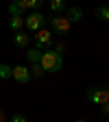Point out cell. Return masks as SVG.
<instances>
[{
	"label": "cell",
	"instance_id": "1",
	"mask_svg": "<svg viewBox=\"0 0 109 122\" xmlns=\"http://www.w3.org/2000/svg\"><path fill=\"white\" fill-rule=\"evenodd\" d=\"M39 66L44 68V72H59L61 66H63V59H61V55L52 48L44 50L42 52V59H39Z\"/></svg>",
	"mask_w": 109,
	"mask_h": 122
},
{
	"label": "cell",
	"instance_id": "2",
	"mask_svg": "<svg viewBox=\"0 0 109 122\" xmlns=\"http://www.w3.org/2000/svg\"><path fill=\"white\" fill-rule=\"evenodd\" d=\"M24 24H26V28H28V30L37 33V30L44 26V15H42L39 11H31L26 18H24Z\"/></svg>",
	"mask_w": 109,
	"mask_h": 122
},
{
	"label": "cell",
	"instance_id": "3",
	"mask_svg": "<svg viewBox=\"0 0 109 122\" xmlns=\"http://www.w3.org/2000/svg\"><path fill=\"white\" fill-rule=\"evenodd\" d=\"M50 20V26H52V30H55V33L57 35H68L70 33V20L68 18H59V15H57V18H48Z\"/></svg>",
	"mask_w": 109,
	"mask_h": 122
},
{
	"label": "cell",
	"instance_id": "4",
	"mask_svg": "<svg viewBox=\"0 0 109 122\" xmlns=\"http://www.w3.org/2000/svg\"><path fill=\"white\" fill-rule=\"evenodd\" d=\"M37 44H35V48H39V50H48L50 48V46H52V33H50V30H46V28H39L37 30Z\"/></svg>",
	"mask_w": 109,
	"mask_h": 122
},
{
	"label": "cell",
	"instance_id": "5",
	"mask_svg": "<svg viewBox=\"0 0 109 122\" xmlns=\"http://www.w3.org/2000/svg\"><path fill=\"white\" fill-rule=\"evenodd\" d=\"M11 79H15L18 83L26 85V83L31 81V70H28V68H24V66H15V68L11 70Z\"/></svg>",
	"mask_w": 109,
	"mask_h": 122
},
{
	"label": "cell",
	"instance_id": "6",
	"mask_svg": "<svg viewBox=\"0 0 109 122\" xmlns=\"http://www.w3.org/2000/svg\"><path fill=\"white\" fill-rule=\"evenodd\" d=\"M87 98H89L92 102H96V105H105V102L109 100V92H107L105 87H103V89H89Z\"/></svg>",
	"mask_w": 109,
	"mask_h": 122
},
{
	"label": "cell",
	"instance_id": "7",
	"mask_svg": "<svg viewBox=\"0 0 109 122\" xmlns=\"http://www.w3.org/2000/svg\"><path fill=\"white\" fill-rule=\"evenodd\" d=\"M24 5H22V0H13V2L9 5V13H11V18H22V13H24Z\"/></svg>",
	"mask_w": 109,
	"mask_h": 122
},
{
	"label": "cell",
	"instance_id": "8",
	"mask_svg": "<svg viewBox=\"0 0 109 122\" xmlns=\"http://www.w3.org/2000/svg\"><path fill=\"white\" fill-rule=\"evenodd\" d=\"M28 41H31V37H28L26 33H22V30H18V33L13 35V44L18 46V48H26Z\"/></svg>",
	"mask_w": 109,
	"mask_h": 122
},
{
	"label": "cell",
	"instance_id": "9",
	"mask_svg": "<svg viewBox=\"0 0 109 122\" xmlns=\"http://www.w3.org/2000/svg\"><path fill=\"white\" fill-rule=\"evenodd\" d=\"M42 52H44V50H39V48H31V50L26 52V59H28L31 63L35 66V63H39V59H42Z\"/></svg>",
	"mask_w": 109,
	"mask_h": 122
},
{
	"label": "cell",
	"instance_id": "10",
	"mask_svg": "<svg viewBox=\"0 0 109 122\" xmlns=\"http://www.w3.org/2000/svg\"><path fill=\"white\" fill-rule=\"evenodd\" d=\"M96 18L103 20V22H109V5H100L96 9Z\"/></svg>",
	"mask_w": 109,
	"mask_h": 122
},
{
	"label": "cell",
	"instance_id": "11",
	"mask_svg": "<svg viewBox=\"0 0 109 122\" xmlns=\"http://www.w3.org/2000/svg\"><path fill=\"white\" fill-rule=\"evenodd\" d=\"M83 18V11L79 9V7H70V11H68V20L70 22H79Z\"/></svg>",
	"mask_w": 109,
	"mask_h": 122
},
{
	"label": "cell",
	"instance_id": "12",
	"mask_svg": "<svg viewBox=\"0 0 109 122\" xmlns=\"http://www.w3.org/2000/svg\"><path fill=\"white\" fill-rule=\"evenodd\" d=\"M50 11L52 13H61V11H63L66 9V2H63V0H50Z\"/></svg>",
	"mask_w": 109,
	"mask_h": 122
},
{
	"label": "cell",
	"instance_id": "13",
	"mask_svg": "<svg viewBox=\"0 0 109 122\" xmlns=\"http://www.w3.org/2000/svg\"><path fill=\"white\" fill-rule=\"evenodd\" d=\"M42 2H44V0H22V5H24V9H31V11H35V9H39V7H42Z\"/></svg>",
	"mask_w": 109,
	"mask_h": 122
},
{
	"label": "cell",
	"instance_id": "14",
	"mask_svg": "<svg viewBox=\"0 0 109 122\" xmlns=\"http://www.w3.org/2000/svg\"><path fill=\"white\" fill-rule=\"evenodd\" d=\"M22 24H24V18H11V22H9V26H11L13 33H18V30L22 28Z\"/></svg>",
	"mask_w": 109,
	"mask_h": 122
},
{
	"label": "cell",
	"instance_id": "15",
	"mask_svg": "<svg viewBox=\"0 0 109 122\" xmlns=\"http://www.w3.org/2000/svg\"><path fill=\"white\" fill-rule=\"evenodd\" d=\"M11 70H13L11 66L0 63V79H2V81H5V79H11Z\"/></svg>",
	"mask_w": 109,
	"mask_h": 122
},
{
	"label": "cell",
	"instance_id": "16",
	"mask_svg": "<svg viewBox=\"0 0 109 122\" xmlns=\"http://www.w3.org/2000/svg\"><path fill=\"white\" fill-rule=\"evenodd\" d=\"M33 72H35V76H44V68H42L39 63H35V66H33Z\"/></svg>",
	"mask_w": 109,
	"mask_h": 122
},
{
	"label": "cell",
	"instance_id": "17",
	"mask_svg": "<svg viewBox=\"0 0 109 122\" xmlns=\"http://www.w3.org/2000/svg\"><path fill=\"white\" fill-rule=\"evenodd\" d=\"M11 122H28V120H26V118H24L22 113H15V116L11 118Z\"/></svg>",
	"mask_w": 109,
	"mask_h": 122
},
{
	"label": "cell",
	"instance_id": "18",
	"mask_svg": "<svg viewBox=\"0 0 109 122\" xmlns=\"http://www.w3.org/2000/svg\"><path fill=\"white\" fill-rule=\"evenodd\" d=\"M103 113H105V116H109V100L103 105Z\"/></svg>",
	"mask_w": 109,
	"mask_h": 122
},
{
	"label": "cell",
	"instance_id": "19",
	"mask_svg": "<svg viewBox=\"0 0 109 122\" xmlns=\"http://www.w3.org/2000/svg\"><path fill=\"white\" fill-rule=\"evenodd\" d=\"M2 120H5V113H2V111H0V122H2Z\"/></svg>",
	"mask_w": 109,
	"mask_h": 122
},
{
	"label": "cell",
	"instance_id": "20",
	"mask_svg": "<svg viewBox=\"0 0 109 122\" xmlns=\"http://www.w3.org/2000/svg\"><path fill=\"white\" fill-rule=\"evenodd\" d=\"M76 122H85V120H76Z\"/></svg>",
	"mask_w": 109,
	"mask_h": 122
},
{
	"label": "cell",
	"instance_id": "21",
	"mask_svg": "<svg viewBox=\"0 0 109 122\" xmlns=\"http://www.w3.org/2000/svg\"><path fill=\"white\" fill-rule=\"evenodd\" d=\"M105 89H107V92H109V85H107V87H105Z\"/></svg>",
	"mask_w": 109,
	"mask_h": 122
}]
</instances>
